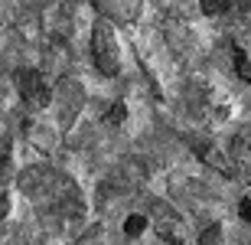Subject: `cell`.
<instances>
[{"label": "cell", "instance_id": "3957f363", "mask_svg": "<svg viewBox=\"0 0 251 245\" xmlns=\"http://www.w3.org/2000/svg\"><path fill=\"white\" fill-rule=\"evenodd\" d=\"M13 82H17V92L23 98V105L33 108V111H39V108H46L52 102V88H49L46 76L39 69H17Z\"/></svg>", "mask_w": 251, "mask_h": 245}, {"label": "cell", "instance_id": "6da1fadb", "mask_svg": "<svg viewBox=\"0 0 251 245\" xmlns=\"http://www.w3.org/2000/svg\"><path fill=\"white\" fill-rule=\"evenodd\" d=\"M20 187L26 193L39 209H46L52 216H62V219H75L85 213V203L78 196L75 183L65 173L59 170H49V167H36V170H26L20 177Z\"/></svg>", "mask_w": 251, "mask_h": 245}, {"label": "cell", "instance_id": "7c38bea8", "mask_svg": "<svg viewBox=\"0 0 251 245\" xmlns=\"http://www.w3.org/2000/svg\"><path fill=\"white\" fill-rule=\"evenodd\" d=\"M173 245H179V242H173Z\"/></svg>", "mask_w": 251, "mask_h": 245}, {"label": "cell", "instance_id": "52a82bcc", "mask_svg": "<svg viewBox=\"0 0 251 245\" xmlns=\"http://www.w3.org/2000/svg\"><path fill=\"white\" fill-rule=\"evenodd\" d=\"M228 53H232V62H235L238 79H242V82H251V56L238 46V43H228Z\"/></svg>", "mask_w": 251, "mask_h": 245}, {"label": "cell", "instance_id": "9c48e42d", "mask_svg": "<svg viewBox=\"0 0 251 245\" xmlns=\"http://www.w3.org/2000/svg\"><path fill=\"white\" fill-rule=\"evenodd\" d=\"M219 242H222V226H209L199 239V245H219Z\"/></svg>", "mask_w": 251, "mask_h": 245}, {"label": "cell", "instance_id": "7a4b0ae2", "mask_svg": "<svg viewBox=\"0 0 251 245\" xmlns=\"http://www.w3.org/2000/svg\"><path fill=\"white\" fill-rule=\"evenodd\" d=\"M92 59L98 72H104V76L121 72V46H118V33L108 20H98L92 27Z\"/></svg>", "mask_w": 251, "mask_h": 245}, {"label": "cell", "instance_id": "8992f818", "mask_svg": "<svg viewBox=\"0 0 251 245\" xmlns=\"http://www.w3.org/2000/svg\"><path fill=\"white\" fill-rule=\"evenodd\" d=\"M199 7L209 17H228V13H251V0H199Z\"/></svg>", "mask_w": 251, "mask_h": 245}, {"label": "cell", "instance_id": "277c9868", "mask_svg": "<svg viewBox=\"0 0 251 245\" xmlns=\"http://www.w3.org/2000/svg\"><path fill=\"white\" fill-rule=\"evenodd\" d=\"M228 161H232V173L251 183V124L238 128L228 141Z\"/></svg>", "mask_w": 251, "mask_h": 245}, {"label": "cell", "instance_id": "8fae6325", "mask_svg": "<svg viewBox=\"0 0 251 245\" xmlns=\"http://www.w3.org/2000/svg\"><path fill=\"white\" fill-rule=\"evenodd\" d=\"M78 245H101V242H98V236H88V239H82Z\"/></svg>", "mask_w": 251, "mask_h": 245}, {"label": "cell", "instance_id": "30bf717a", "mask_svg": "<svg viewBox=\"0 0 251 245\" xmlns=\"http://www.w3.org/2000/svg\"><path fill=\"white\" fill-rule=\"evenodd\" d=\"M238 216H242L245 222H248V226H251V193H245V199H242V203H238Z\"/></svg>", "mask_w": 251, "mask_h": 245}, {"label": "cell", "instance_id": "5b68a950", "mask_svg": "<svg viewBox=\"0 0 251 245\" xmlns=\"http://www.w3.org/2000/svg\"><path fill=\"white\" fill-rule=\"evenodd\" d=\"M10 157H13V144L10 137H0V219H7L10 213Z\"/></svg>", "mask_w": 251, "mask_h": 245}, {"label": "cell", "instance_id": "ba28073f", "mask_svg": "<svg viewBox=\"0 0 251 245\" xmlns=\"http://www.w3.org/2000/svg\"><path fill=\"white\" fill-rule=\"evenodd\" d=\"M144 229H147V219H144V216H127V222H124V232H127V239L140 236Z\"/></svg>", "mask_w": 251, "mask_h": 245}]
</instances>
